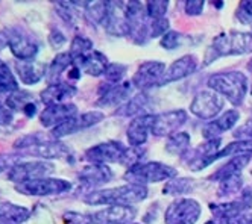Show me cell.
<instances>
[{"mask_svg": "<svg viewBox=\"0 0 252 224\" xmlns=\"http://www.w3.org/2000/svg\"><path fill=\"white\" fill-rule=\"evenodd\" d=\"M148 197V188L143 185L126 183L117 188H105L88 193L84 201L90 206H131Z\"/></svg>", "mask_w": 252, "mask_h": 224, "instance_id": "1", "label": "cell"}, {"mask_svg": "<svg viewBox=\"0 0 252 224\" xmlns=\"http://www.w3.org/2000/svg\"><path fill=\"white\" fill-rule=\"evenodd\" d=\"M246 53H252V32L231 30L220 33L207 47L204 65H210L223 56H237Z\"/></svg>", "mask_w": 252, "mask_h": 224, "instance_id": "2", "label": "cell"}, {"mask_svg": "<svg viewBox=\"0 0 252 224\" xmlns=\"http://www.w3.org/2000/svg\"><path fill=\"white\" fill-rule=\"evenodd\" d=\"M207 85L210 89L220 94L234 106L242 105L248 92V78L242 71H225L211 74L207 81Z\"/></svg>", "mask_w": 252, "mask_h": 224, "instance_id": "3", "label": "cell"}, {"mask_svg": "<svg viewBox=\"0 0 252 224\" xmlns=\"http://www.w3.org/2000/svg\"><path fill=\"white\" fill-rule=\"evenodd\" d=\"M176 177V170L170 165H166L163 162H140L137 165H132L125 173V180H128L132 185H143L148 183H158L166 182Z\"/></svg>", "mask_w": 252, "mask_h": 224, "instance_id": "4", "label": "cell"}, {"mask_svg": "<svg viewBox=\"0 0 252 224\" xmlns=\"http://www.w3.org/2000/svg\"><path fill=\"white\" fill-rule=\"evenodd\" d=\"M17 193L26 197H50V196H61L71 190V183L64 179L55 177H43L29 182H23L14 186Z\"/></svg>", "mask_w": 252, "mask_h": 224, "instance_id": "5", "label": "cell"}, {"mask_svg": "<svg viewBox=\"0 0 252 224\" xmlns=\"http://www.w3.org/2000/svg\"><path fill=\"white\" fill-rule=\"evenodd\" d=\"M126 20H128V36L135 44H145L149 41V23L151 18L146 12V5L140 2L126 3Z\"/></svg>", "mask_w": 252, "mask_h": 224, "instance_id": "6", "label": "cell"}, {"mask_svg": "<svg viewBox=\"0 0 252 224\" xmlns=\"http://www.w3.org/2000/svg\"><path fill=\"white\" fill-rule=\"evenodd\" d=\"M128 152L129 147L123 145L120 141H106L87 148L84 156L90 164H123Z\"/></svg>", "mask_w": 252, "mask_h": 224, "instance_id": "7", "label": "cell"}, {"mask_svg": "<svg viewBox=\"0 0 252 224\" xmlns=\"http://www.w3.org/2000/svg\"><path fill=\"white\" fill-rule=\"evenodd\" d=\"M201 204L194 198H176L169 204L164 214L166 224H196L201 217Z\"/></svg>", "mask_w": 252, "mask_h": 224, "instance_id": "8", "label": "cell"}, {"mask_svg": "<svg viewBox=\"0 0 252 224\" xmlns=\"http://www.w3.org/2000/svg\"><path fill=\"white\" fill-rule=\"evenodd\" d=\"M55 171V165L50 161H26V162H17L11 170L8 171V179L15 185L49 177Z\"/></svg>", "mask_w": 252, "mask_h": 224, "instance_id": "9", "label": "cell"}, {"mask_svg": "<svg viewBox=\"0 0 252 224\" xmlns=\"http://www.w3.org/2000/svg\"><path fill=\"white\" fill-rule=\"evenodd\" d=\"M103 118H105V114L100 111H88V112H84V114H76L75 117L68 118L63 124L53 127L50 130V137H52V140H61L64 137L78 134L81 130L96 126Z\"/></svg>", "mask_w": 252, "mask_h": 224, "instance_id": "10", "label": "cell"}, {"mask_svg": "<svg viewBox=\"0 0 252 224\" xmlns=\"http://www.w3.org/2000/svg\"><path fill=\"white\" fill-rule=\"evenodd\" d=\"M223 105L225 100L220 94L213 89H204L194 96L190 105V112L201 120H213L220 114Z\"/></svg>", "mask_w": 252, "mask_h": 224, "instance_id": "11", "label": "cell"}, {"mask_svg": "<svg viewBox=\"0 0 252 224\" xmlns=\"http://www.w3.org/2000/svg\"><path fill=\"white\" fill-rule=\"evenodd\" d=\"M189 114L184 109H172L167 112L154 115V123L151 132L155 137H172L178 132L179 127H183L187 123Z\"/></svg>", "mask_w": 252, "mask_h": 224, "instance_id": "12", "label": "cell"}, {"mask_svg": "<svg viewBox=\"0 0 252 224\" xmlns=\"http://www.w3.org/2000/svg\"><path fill=\"white\" fill-rule=\"evenodd\" d=\"M166 64L161 61H148L145 64H141L138 70L135 71L132 78V85L138 89H148L154 86H159L163 76L166 73Z\"/></svg>", "mask_w": 252, "mask_h": 224, "instance_id": "13", "label": "cell"}, {"mask_svg": "<svg viewBox=\"0 0 252 224\" xmlns=\"http://www.w3.org/2000/svg\"><path fill=\"white\" fill-rule=\"evenodd\" d=\"M102 26L113 36H128L129 28H128V20H126V3L108 2L106 17Z\"/></svg>", "mask_w": 252, "mask_h": 224, "instance_id": "14", "label": "cell"}, {"mask_svg": "<svg viewBox=\"0 0 252 224\" xmlns=\"http://www.w3.org/2000/svg\"><path fill=\"white\" fill-rule=\"evenodd\" d=\"M17 153L20 156H33V158H41L43 161H49V159L67 158L70 155V148L67 144H64L60 140H43L38 144Z\"/></svg>", "mask_w": 252, "mask_h": 224, "instance_id": "15", "label": "cell"}, {"mask_svg": "<svg viewBox=\"0 0 252 224\" xmlns=\"http://www.w3.org/2000/svg\"><path fill=\"white\" fill-rule=\"evenodd\" d=\"M132 82H122V84H102L99 88V100L96 106L100 108H110L123 105L129 100Z\"/></svg>", "mask_w": 252, "mask_h": 224, "instance_id": "16", "label": "cell"}, {"mask_svg": "<svg viewBox=\"0 0 252 224\" xmlns=\"http://www.w3.org/2000/svg\"><path fill=\"white\" fill-rule=\"evenodd\" d=\"M137 215L132 206H108L92 214L93 224H131Z\"/></svg>", "mask_w": 252, "mask_h": 224, "instance_id": "17", "label": "cell"}, {"mask_svg": "<svg viewBox=\"0 0 252 224\" xmlns=\"http://www.w3.org/2000/svg\"><path fill=\"white\" fill-rule=\"evenodd\" d=\"M9 50L14 55V58L19 61H33L35 56L38 55V44L31 36L22 33L17 29H9Z\"/></svg>", "mask_w": 252, "mask_h": 224, "instance_id": "18", "label": "cell"}, {"mask_svg": "<svg viewBox=\"0 0 252 224\" xmlns=\"http://www.w3.org/2000/svg\"><path fill=\"white\" fill-rule=\"evenodd\" d=\"M78 114V108L73 103H61V105H50L46 106L40 112V123L44 127H57L67 121L68 118Z\"/></svg>", "mask_w": 252, "mask_h": 224, "instance_id": "19", "label": "cell"}, {"mask_svg": "<svg viewBox=\"0 0 252 224\" xmlns=\"http://www.w3.org/2000/svg\"><path fill=\"white\" fill-rule=\"evenodd\" d=\"M154 115L155 114H143L137 115L126 129V137H128L129 145L134 148H140L145 145L149 137V132L152 129L154 123Z\"/></svg>", "mask_w": 252, "mask_h": 224, "instance_id": "20", "label": "cell"}, {"mask_svg": "<svg viewBox=\"0 0 252 224\" xmlns=\"http://www.w3.org/2000/svg\"><path fill=\"white\" fill-rule=\"evenodd\" d=\"M197 67V58L194 55H184L181 58H178L176 61H173L170 64V67L166 70L164 76H163V81H161L159 86H164V85H169L172 82H176V81H181L190 74L194 73Z\"/></svg>", "mask_w": 252, "mask_h": 224, "instance_id": "21", "label": "cell"}, {"mask_svg": "<svg viewBox=\"0 0 252 224\" xmlns=\"http://www.w3.org/2000/svg\"><path fill=\"white\" fill-rule=\"evenodd\" d=\"M239 120H240V112L236 109H228L226 112H223L222 115H219L211 123L204 126L202 135L205 140H216V138H219L223 132H226V130H231L239 123Z\"/></svg>", "mask_w": 252, "mask_h": 224, "instance_id": "22", "label": "cell"}, {"mask_svg": "<svg viewBox=\"0 0 252 224\" xmlns=\"http://www.w3.org/2000/svg\"><path fill=\"white\" fill-rule=\"evenodd\" d=\"M79 182L88 188H96L113 179V170L105 164H88L78 174Z\"/></svg>", "mask_w": 252, "mask_h": 224, "instance_id": "23", "label": "cell"}, {"mask_svg": "<svg viewBox=\"0 0 252 224\" xmlns=\"http://www.w3.org/2000/svg\"><path fill=\"white\" fill-rule=\"evenodd\" d=\"M78 92L75 85H70L65 82H58L47 85L41 92L40 99L46 106L50 105H61V103H68V100L73 97Z\"/></svg>", "mask_w": 252, "mask_h": 224, "instance_id": "24", "label": "cell"}, {"mask_svg": "<svg viewBox=\"0 0 252 224\" xmlns=\"http://www.w3.org/2000/svg\"><path fill=\"white\" fill-rule=\"evenodd\" d=\"M15 71L20 82L25 85H37L46 78L47 65L38 61H17Z\"/></svg>", "mask_w": 252, "mask_h": 224, "instance_id": "25", "label": "cell"}, {"mask_svg": "<svg viewBox=\"0 0 252 224\" xmlns=\"http://www.w3.org/2000/svg\"><path fill=\"white\" fill-rule=\"evenodd\" d=\"M210 211L211 214L220 220V221H231L234 218H237L239 215H242L249 209V204L246 203V200H243L242 197L239 200L234 201H228V203H211L210 204Z\"/></svg>", "mask_w": 252, "mask_h": 224, "instance_id": "26", "label": "cell"}, {"mask_svg": "<svg viewBox=\"0 0 252 224\" xmlns=\"http://www.w3.org/2000/svg\"><path fill=\"white\" fill-rule=\"evenodd\" d=\"M75 65H78L85 74H90V76H93V78H99L102 74H105L110 62H108L106 56L103 53H100L99 50H93L92 53H88L85 58L75 62Z\"/></svg>", "mask_w": 252, "mask_h": 224, "instance_id": "27", "label": "cell"}, {"mask_svg": "<svg viewBox=\"0 0 252 224\" xmlns=\"http://www.w3.org/2000/svg\"><path fill=\"white\" fill-rule=\"evenodd\" d=\"M251 161V155H239V156H232L225 165H222L218 171L214 174L210 176L211 180H216V182H222L228 177H232V176H237L240 174V171L243 168L249 164Z\"/></svg>", "mask_w": 252, "mask_h": 224, "instance_id": "28", "label": "cell"}, {"mask_svg": "<svg viewBox=\"0 0 252 224\" xmlns=\"http://www.w3.org/2000/svg\"><path fill=\"white\" fill-rule=\"evenodd\" d=\"M71 65H73V58H71V55L68 52L57 53L55 58L47 65V71H46V81L49 82V85L58 84L60 76L65 70H70Z\"/></svg>", "mask_w": 252, "mask_h": 224, "instance_id": "29", "label": "cell"}, {"mask_svg": "<svg viewBox=\"0 0 252 224\" xmlns=\"http://www.w3.org/2000/svg\"><path fill=\"white\" fill-rule=\"evenodd\" d=\"M239 155H252V140H237L234 142H229L226 147L220 148L213 158L208 159V165H211L218 159L232 158V156H239Z\"/></svg>", "mask_w": 252, "mask_h": 224, "instance_id": "30", "label": "cell"}, {"mask_svg": "<svg viewBox=\"0 0 252 224\" xmlns=\"http://www.w3.org/2000/svg\"><path fill=\"white\" fill-rule=\"evenodd\" d=\"M0 215L11 220L15 224H23L29 220L31 211L20 204H15L11 201H0Z\"/></svg>", "mask_w": 252, "mask_h": 224, "instance_id": "31", "label": "cell"}, {"mask_svg": "<svg viewBox=\"0 0 252 224\" xmlns=\"http://www.w3.org/2000/svg\"><path fill=\"white\" fill-rule=\"evenodd\" d=\"M92 52H93V41L90 38H87V36L76 35L75 38L71 40L68 53L71 55V58H73V64L81 61L82 58H85V56Z\"/></svg>", "mask_w": 252, "mask_h": 224, "instance_id": "32", "label": "cell"}, {"mask_svg": "<svg viewBox=\"0 0 252 224\" xmlns=\"http://www.w3.org/2000/svg\"><path fill=\"white\" fill-rule=\"evenodd\" d=\"M148 96L145 92H141V94H137L134 96L132 99H129L128 102H125L119 109L116 114L119 115H123V117H131V115H135V114H140V112L146 108L148 105ZM143 115V114H140Z\"/></svg>", "mask_w": 252, "mask_h": 224, "instance_id": "33", "label": "cell"}, {"mask_svg": "<svg viewBox=\"0 0 252 224\" xmlns=\"http://www.w3.org/2000/svg\"><path fill=\"white\" fill-rule=\"evenodd\" d=\"M190 135L187 132H176L166 141V152L170 155H183L189 150L190 147Z\"/></svg>", "mask_w": 252, "mask_h": 224, "instance_id": "34", "label": "cell"}, {"mask_svg": "<svg viewBox=\"0 0 252 224\" xmlns=\"http://www.w3.org/2000/svg\"><path fill=\"white\" fill-rule=\"evenodd\" d=\"M19 89V81L12 74L8 64L0 59V94H12Z\"/></svg>", "mask_w": 252, "mask_h": 224, "instance_id": "35", "label": "cell"}, {"mask_svg": "<svg viewBox=\"0 0 252 224\" xmlns=\"http://www.w3.org/2000/svg\"><path fill=\"white\" fill-rule=\"evenodd\" d=\"M194 188V180L190 177H178V179H172L169 180V183H166L163 193L167 196H184L191 193Z\"/></svg>", "mask_w": 252, "mask_h": 224, "instance_id": "36", "label": "cell"}, {"mask_svg": "<svg viewBox=\"0 0 252 224\" xmlns=\"http://www.w3.org/2000/svg\"><path fill=\"white\" fill-rule=\"evenodd\" d=\"M108 2H87L84 6V15L90 23L102 25L106 17Z\"/></svg>", "mask_w": 252, "mask_h": 224, "instance_id": "37", "label": "cell"}, {"mask_svg": "<svg viewBox=\"0 0 252 224\" xmlns=\"http://www.w3.org/2000/svg\"><path fill=\"white\" fill-rule=\"evenodd\" d=\"M33 102L32 100V94L29 91H25V89H19L12 92V94H8L6 100H5V105L12 111V112H22L23 108Z\"/></svg>", "mask_w": 252, "mask_h": 224, "instance_id": "38", "label": "cell"}, {"mask_svg": "<svg viewBox=\"0 0 252 224\" xmlns=\"http://www.w3.org/2000/svg\"><path fill=\"white\" fill-rule=\"evenodd\" d=\"M242 176L237 174V176H232V177H228L222 182H219V190H218V194L220 197H225V196H231V194H236L240 191L242 188Z\"/></svg>", "mask_w": 252, "mask_h": 224, "instance_id": "39", "label": "cell"}, {"mask_svg": "<svg viewBox=\"0 0 252 224\" xmlns=\"http://www.w3.org/2000/svg\"><path fill=\"white\" fill-rule=\"evenodd\" d=\"M126 71H128V67H126L125 64L114 62V64L108 65V68H106L103 76H105L108 84H122Z\"/></svg>", "mask_w": 252, "mask_h": 224, "instance_id": "40", "label": "cell"}, {"mask_svg": "<svg viewBox=\"0 0 252 224\" xmlns=\"http://www.w3.org/2000/svg\"><path fill=\"white\" fill-rule=\"evenodd\" d=\"M169 9V2H163V0H158V2H148L146 3V12L151 20H157V18H164L166 12Z\"/></svg>", "mask_w": 252, "mask_h": 224, "instance_id": "41", "label": "cell"}, {"mask_svg": "<svg viewBox=\"0 0 252 224\" xmlns=\"http://www.w3.org/2000/svg\"><path fill=\"white\" fill-rule=\"evenodd\" d=\"M169 32V20L164 18H157V20H151L149 23V40L158 38V36H164Z\"/></svg>", "mask_w": 252, "mask_h": 224, "instance_id": "42", "label": "cell"}, {"mask_svg": "<svg viewBox=\"0 0 252 224\" xmlns=\"http://www.w3.org/2000/svg\"><path fill=\"white\" fill-rule=\"evenodd\" d=\"M179 43H181V33L176 32V30H169L164 36H161V47H164L166 50H175Z\"/></svg>", "mask_w": 252, "mask_h": 224, "instance_id": "43", "label": "cell"}, {"mask_svg": "<svg viewBox=\"0 0 252 224\" xmlns=\"http://www.w3.org/2000/svg\"><path fill=\"white\" fill-rule=\"evenodd\" d=\"M63 220L67 224H93L92 215L87 214H81V212H75V211H68L63 215Z\"/></svg>", "mask_w": 252, "mask_h": 224, "instance_id": "44", "label": "cell"}, {"mask_svg": "<svg viewBox=\"0 0 252 224\" xmlns=\"http://www.w3.org/2000/svg\"><path fill=\"white\" fill-rule=\"evenodd\" d=\"M237 18L243 25L252 26V2H242L237 8Z\"/></svg>", "mask_w": 252, "mask_h": 224, "instance_id": "45", "label": "cell"}, {"mask_svg": "<svg viewBox=\"0 0 252 224\" xmlns=\"http://www.w3.org/2000/svg\"><path fill=\"white\" fill-rule=\"evenodd\" d=\"M47 41L49 44L55 49V50H60L65 43H67V38L65 35L60 30V29H52L49 32V36H47Z\"/></svg>", "mask_w": 252, "mask_h": 224, "instance_id": "46", "label": "cell"}, {"mask_svg": "<svg viewBox=\"0 0 252 224\" xmlns=\"http://www.w3.org/2000/svg\"><path fill=\"white\" fill-rule=\"evenodd\" d=\"M20 158L19 153H3V155H0V173L2 171H9L11 168L19 162L17 159Z\"/></svg>", "mask_w": 252, "mask_h": 224, "instance_id": "47", "label": "cell"}, {"mask_svg": "<svg viewBox=\"0 0 252 224\" xmlns=\"http://www.w3.org/2000/svg\"><path fill=\"white\" fill-rule=\"evenodd\" d=\"M204 6H205V2H202V0H189V2H186V5H184V9H186L187 15L196 17V15L202 14Z\"/></svg>", "mask_w": 252, "mask_h": 224, "instance_id": "48", "label": "cell"}, {"mask_svg": "<svg viewBox=\"0 0 252 224\" xmlns=\"http://www.w3.org/2000/svg\"><path fill=\"white\" fill-rule=\"evenodd\" d=\"M234 135L237 137V140H252V118L248 120L243 126H240Z\"/></svg>", "mask_w": 252, "mask_h": 224, "instance_id": "49", "label": "cell"}, {"mask_svg": "<svg viewBox=\"0 0 252 224\" xmlns=\"http://www.w3.org/2000/svg\"><path fill=\"white\" fill-rule=\"evenodd\" d=\"M14 120V112L3 103H0V126H8Z\"/></svg>", "mask_w": 252, "mask_h": 224, "instance_id": "50", "label": "cell"}, {"mask_svg": "<svg viewBox=\"0 0 252 224\" xmlns=\"http://www.w3.org/2000/svg\"><path fill=\"white\" fill-rule=\"evenodd\" d=\"M37 103L35 102H31V103H28L25 108H23V111H22V114L25 115V117H28V118H33L35 115H37Z\"/></svg>", "mask_w": 252, "mask_h": 224, "instance_id": "51", "label": "cell"}, {"mask_svg": "<svg viewBox=\"0 0 252 224\" xmlns=\"http://www.w3.org/2000/svg\"><path fill=\"white\" fill-rule=\"evenodd\" d=\"M9 40H11L9 29L0 30V50H3V49L9 47Z\"/></svg>", "mask_w": 252, "mask_h": 224, "instance_id": "52", "label": "cell"}, {"mask_svg": "<svg viewBox=\"0 0 252 224\" xmlns=\"http://www.w3.org/2000/svg\"><path fill=\"white\" fill-rule=\"evenodd\" d=\"M81 73H82V70L78 67V65H71V68L68 70V79H71V81H78V79H81Z\"/></svg>", "mask_w": 252, "mask_h": 224, "instance_id": "53", "label": "cell"}, {"mask_svg": "<svg viewBox=\"0 0 252 224\" xmlns=\"http://www.w3.org/2000/svg\"><path fill=\"white\" fill-rule=\"evenodd\" d=\"M0 224H15V223H12L11 220H8V218H5V217L0 215Z\"/></svg>", "mask_w": 252, "mask_h": 224, "instance_id": "54", "label": "cell"}, {"mask_svg": "<svg viewBox=\"0 0 252 224\" xmlns=\"http://www.w3.org/2000/svg\"><path fill=\"white\" fill-rule=\"evenodd\" d=\"M205 224H220V223H218V221H214V220H210V221H207Z\"/></svg>", "mask_w": 252, "mask_h": 224, "instance_id": "55", "label": "cell"}, {"mask_svg": "<svg viewBox=\"0 0 252 224\" xmlns=\"http://www.w3.org/2000/svg\"><path fill=\"white\" fill-rule=\"evenodd\" d=\"M220 224H234L232 221H220Z\"/></svg>", "mask_w": 252, "mask_h": 224, "instance_id": "56", "label": "cell"}, {"mask_svg": "<svg viewBox=\"0 0 252 224\" xmlns=\"http://www.w3.org/2000/svg\"><path fill=\"white\" fill-rule=\"evenodd\" d=\"M251 94H252V86H251Z\"/></svg>", "mask_w": 252, "mask_h": 224, "instance_id": "57", "label": "cell"}, {"mask_svg": "<svg viewBox=\"0 0 252 224\" xmlns=\"http://www.w3.org/2000/svg\"><path fill=\"white\" fill-rule=\"evenodd\" d=\"M131 224H138V223H131Z\"/></svg>", "mask_w": 252, "mask_h": 224, "instance_id": "58", "label": "cell"}]
</instances>
